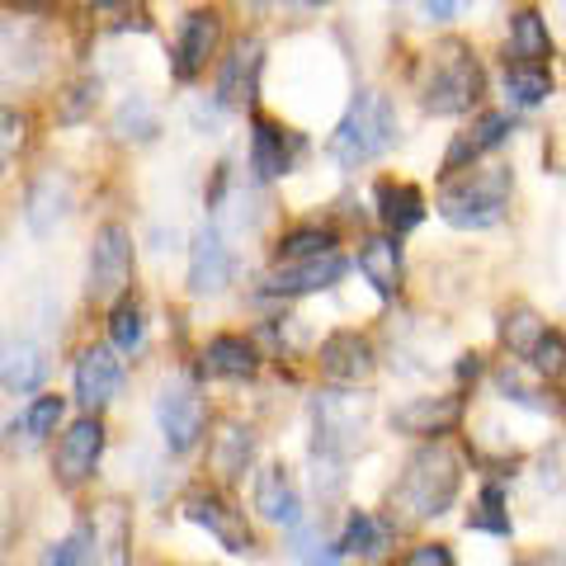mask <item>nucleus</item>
I'll use <instances>...</instances> for the list:
<instances>
[{
  "label": "nucleus",
  "mask_w": 566,
  "mask_h": 566,
  "mask_svg": "<svg viewBox=\"0 0 566 566\" xmlns=\"http://www.w3.org/2000/svg\"><path fill=\"white\" fill-rule=\"evenodd\" d=\"M458 482H463V458H458L444 439H430L424 449L406 458L401 482L392 486V520L397 524L439 520L453 505Z\"/></svg>",
  "instance_id": "1"
},
{
  "label": "nucleus",
  "mask_w": 566,
  "mask_h": 566,
  "mask_svg": "<svg viewBox=\"0 0 566 566\" xmlns=\"http://www.w3.org/2000/svg\"><path fill=\"white\" fill-rule=\"evenodd\" d=\"M416 91H420L424 114H468L486 91V76H482V62H476L472 43L439 39L430 52H424Z\"/></svg>",
  "instance_id": "2"
},
{
  "label": "nucleus",
  "mask_w": 566,
  "mask_h": 566,
  "mask_svg": "<svg viewBox=\"0 0 566 566\" xmlns=\"http://www.w3.org/2000/svg\"><path fill=\"white\" fill-rule=\"evenodd\" d=\"M392 142H397V109H392V99L378 95V91H359V95H354V104L345 109V118L335 123L326 151H331L335 166L359 170L368 161H378Z\"/></svg>",
  "instance_id": "3"
},
{
  "label": "nucleus",
  "mask_w": 566,
  "mask_h": 566,
  "mask_svg": "<svg viewBox=\"0 0 566 566\" xmlns=\"http://www.w3.org/2000/svg\"><path fill=\"white\" fill-rule=\"evenodd\" d=\"M510 189H515V170L510 166H482L472 175H458L439 193V218L458 232H486L505 218Z\"/></svg>",
  "instance_id": "4"
},
{
  "label": "nucleus",
  "mask_w": 566,
  "mask_h": 566,
  "mask_svg": "<svg viewBox=\"0 0 566 566\" xmlns=\"http://www.w3.org/2000/svg\"><path fill=\"white\" fill-rule=\"evenodd\" d=\"M316 420V453L322 458H349L354 449H364L368 430V401L349 392H326L312 406Z\"/></svg>",
  "instance_id": "5"
},
{
  "label": "nucleus",
  "mask_w": 566,
  "mask_h": 566,
  "mask_svg": "<svg viewBox=\"0 0 566 566\" xmlns=\"http://www.w3.org/2000/svg\"><path fill=\"white\" fill-rule=\"evenodd\" d=\"M133 283V237L123 222H104L95 232V245H91V289L95 303H118Z\"/></svg>",
  "instance_id": "6"
},
{
  "label": "nucleus",
  "mask_w": 566,
  "mask_h": 566,
  "mask_svg": "<svg viewBox=\"0 0 566 566\" xmlns=\"http://www.w3.org/2000/svg\"><path fill=\"white\" fill-rule=\"evenodd\" d=\"M185 515L199 524V528H208L212 538H218L227 553H251L255 547V534H251V524H245V515L241 510L227 501L222 491H208V486H193L189 495H185Z\"/></svg>",
  "instance_id": "7"
},
{
  "label": "nucleus",
  "mask_w": 566,
  "mask_h": 566,
  "mask_svg": "<svg viewBox=\"0 0 566 566\" xmlns=\"http://www.w3.org/2000/svg\"><path fill=\"white\" fill-rule=\"evenodd\" d=\"M156 420H161V439L170 453H189L193 444L203 439V424H208V406L203 397L185 382H170L161 401H156Z\"/></svg>",
  "instance_id": "8"
},
{
  "label": "nucleus",
  "mask_w": 566,
  "mask_h": 566,
  "mask_svg": "<svg viewBox=\"0 0 566 566\" xmlns=\"http://www.w3.org/2000/svg\"><path fill=\"white\" fill-rule=\"evenodd\" d=\"M218 43H222V14L218 10H189L180 39H175V52H170L175 81H185V85L199 81L208 57L218 52Z\"/></svg>",
  "instance_id": "9"
},
{
  "label": "nucleus",
  "mask_w": 566,
  "mask_h": 566,
  "mask_svg": "<svg viewBox=\"0 0 566 566\" xmlns=\"http://www.w3.org/2000/svg\"><path fill=\"white\" fill-rule=\"evenodd\" d=\"M104 453V424L99 416H81L76 424H66V434L57 439V482L62 486H81L95 472Z\"/></svg>",
  "instance_id": "10"
},
{
  "label": "nucleus",
  "mask_w": 566,
  "mask_h": 566,
  "mask_svg": "<svg viewBox=\"0 0 566 566\" xmlns=\"http://www.w3.org/2000/svg\"><path fill=\"white\" fill-rule=\"evenodd\" d=\"M123 382V368L114 359L109 345H85L81 359H76V401L85 406V416H99L104 406L114 401Z\"/></svg>",
  "instance_id": "11"
},
{
  "label": "nucleus",
  "mask_w": 566,
  "mask_h": 566,
  "mask_svg": "<svg viewBox=\"0 0 566 566\" xmlns=\"http://www.w3.org/2000/svg\"><path fill=\"white\" fill-rule=\"evenodd\" d=\"M345 274V260L340 255H316V260H289L279 264V270L270 274V283H264V293H279V297H303V293H326L335 289Z\"/></svg>",
  "instance_id": "12"
},
{
  "label": "nucleus",
  "mask_w": 566,
  "mask_h": 566,
  "mask_svg": "<svg viewBox=\"0 0 566 566\" xmlns=\"http://www.w3.org/2000/svg\"><path fill=\"white\" fill-rule=\"evenodd\" d=\"M515 133V123H510V114H476L472 118V128H463L453 142H449V151H444V175L453 180L458 170H468L476 166L491 147H501V142Z\"/></svg>",
  "instance_id": "13"
},
{
  "label": "nucleus",
  "mask_w": 566,
  "mask_h": 566,
  "mask_svg": "<svg viewBox=\"0 0 566 566\" xmlns=\"http://www.w3.org/2000/svg\"><path fill=\"white\" fill-rule=\"evenodd\" d=\"M463 411H468L463 397H416L392 411V430L416 434V439H439L463 420Z\"/></svg>",
  "instance_id": "14"
},
{
  "label": "nucleus",
  "mask_w": 566,
  "mask_h": 566,
  "mask_svg": "<svg viewBox=\"0 0 566 566\" xmlns=\"http://www.w3.org/2000/svg\"><path fill=\"white\" fill-rule=\"evenodd\" d=\"M374 345L364 340L359 331H335L322 340V374L335 382H368L374 378Z\"/></svg>",
  "instance_id": "15"
},
{
  "label": "nucleus",
  "mask_w": 566,
  "mask_h": 566,
  "mask_svg": "<svg viewBox=\"0 0 566 566\" xmlns=\"http://www.w3.org/2000/svg\"><path fill=\"white\" fill-rule=\"evenodd\" d=\"M260 66H264L260 39H241V43L232 48V57L222 62V76H218V99L227 104V109H245V104L255 99Z\"/></svg>",
  "instance_id": "16"
},
{
  "label": "nucleus",
  "mask_w": 566,
  "mask_h": 566,
  "mask_svg": "<svg viewBox=\"0 0 566 566\" xmlns=\"http://www.w3.org/2000/svg\"><path fill=\"white\" fill-rule=\"evenodd\" d=\"M227 279H232L227 241H222V232L203 227V232L193 237V251H189V293H218V289H227Z\"/></svg>",
  "instance_id": "17"
},
{
  "label": "nucleus",
  "mask_w": 566,
  "mask_h": 566,
  "mask_svg": "<svg viewBox=\"0 0 566 566\" xmlns=\"http://www.w3.org/2000/svg\"><path fill=\"white\" fill-rule=\"evenodd\" d=\"M95 528V553L104 566H128V547H133V510L123 501H104L91 515Z\"/></svg>",
  "instance_id": "18"
},
{
  "label": "nucleus",
  "mask_w": 566,
  "mask_h": 566,
  "mask_svg": "<svg viewBox=\"0 0 566 566\" xmlns=\"http://www.w3.org/2000/svg\"><path fill=\"white\" fill-rule=\"evenodd\" d=\"M255 510L270 524H283V528H293L297 515H303V501H297V486H293V476L283 463H270L255 476Z\"/></svg>",
  "instance_id": "19"
},
{
  "label": "nucleus",
  "mask_w": 566,
  "mask_h": 566,
  "mask_svg": "<svg viewBox=\"0 0 566 566\" xmlns=\"http://www.w3.org/2000/svg\"><path fill=\"white\" fill-rule=\"evenodd\" d=\"M251 458H255V434L237 420H222L208 444V468L218 472L222 482H237V476H245V468H251Z\"/></svg>",
  "instance_id": "20"
},
{
  "label": "nucleus",
  "mask_w": 566,
  "mask_h": 566,
  "mask_svg": "<svg viewBox=\"0 0 566 566\" xmlns=\"http://www.w3.org/2000/svg\"><path fill=\"white\" fill-rule=\"evenodd\" d=\"M378 218L387 227V237H406L424 222V193L416 185L401 180H382L378 185Z\"/></svg>",
  "instance_id": "21"
},
{
  "label": "nucleus",
  "mask_w": 566,
  "mask_h": 566,
  "mask_svg": "<svg viewBox=\"0 0 566 566\" xmlns=\"http://www.w3.org/2000/svg\"><path fill=\"white\" fill-rule=\"evenodd\" d=\"M48 374V359L33 340H6L0 345V387L6 392H33Z\"/></svg>",
  "instance_id": "22"
},
{
  "label": "nucleus",
  "mask_w": 566,
  "mask_h": 566,
  "mask_svg": "<svg viewBox=\"0 0 566 566\" xmlns=\"http://www.w3.org/2000/svg\"><path fill=\"white\" fill-rule=\"evenodd\" d=\"M289 166H293L289 133L270 118H255L251 123V170L260 180H279V175H289Z\"/></svg>",
  "instance_id": "23"
},
{
  "label": "nucleus",
  "mask_w": 566,
  "mask_h": 566,
  "mask_svg": "<svg viewBox=\"0 0 566 566\" xmlns=\"http://www.w3.org/2000/svg\"><path fill=\"white\" fill-rule=\"evenodd\" d=\"M359 274L374 283V293L392 297L401 289V245H397V237H368L359 245Z\"/></svg>",
  "instance_id": "24"
},
{
  "label": "nucleus",
  "mask_w": 566,
  "mask_h": 566,
  "mask_svg": "<svg viewBox=\"0 0 566 566\" xmlns=\"http://www.w3.org/2000/svg\"><path fill=\"white\" fill-rule=\"evenodd\" d=\"M255 349L241 340V335H218V340H208L203 349V374L212 378H255Z\"/></svg>",
  "instance_id": "25"
},
{
  "label": "nucleus",
  "mask_w": 566,
  "mask_h": 566,
  "mask_svg": "<svg viewBox=\"0 0 566 566\" xmlns=\"http://www.w3.org/2000/svg\"><path fill=\"white\" fill-rule=\"evenodd\" d=\"M505 95L520 109H534L553 95V76H547V62H505Z\"/></svg>",
  "instance_id": "26"
},
{
  "label": "nucleus",
  "mask_w": 566,
  "mask_h": 566,
  "mask_svg": "<svg viewBox=\"0 0 566 566\" xmlns=\"http://www.w3.org/2000/svg\"><path fill=\"white\" fill-rule=\"evenodd\" d=\"M66 203H71L66 180H57V175H43V180L29 189V227L39 237H48L52 227L66 218Z\"/></svg>",
  "instance_id": "27"
},
{
  "label": "nucleus",
  "mask_w": 566,
  "mask_h": 566,
  "mask_svg": "<svg viewBox=\"0 0 566 566\" xmlns=\"http://www.w3.org/2000/svg\"><path fill=\"white\" fill-rule=\"evenodd\" d=\"M510 48H515L520 62H547L553 57V33H547V20L538 10H520L510 20Z\"/></svg>",
  "instance_id": "28"
},
{
  "label": "nucleus",
  "mask_w": 566,
  "mask_h": 566,
  "mask_svg": "<svg viewBox=\"0 0 566 566\" xmlns=\"http://www.w3.org/2000/svg\"><path fill=\"white\" fill-rule=\"evenodd\" d=\"M547 331H553V326H547L534 307H510V312L501 316V340H505V349L515 354V359H528Z\"/></svg>",
  "instance_id": "29"
},
{
  "label": "nucleus",
  "mask_w": 566,
  "mask_h": 566,
  "mask_svg": "<svg viewBox=\"0 0 566 566\" xmlns=\"http://www.w3.org/2000/svg\"><path fill=\"white\" fill-rule=\"evenodd\" d=\"M335 251V232L326 227H293V232L279 237V260H316V255H331Z\"/></svg>",
  "instance_id": "30"
},
{
  "label": "nucleus",
  "mask_w": 566,
  "mask_h": 566,
  "mask_svg": "<svg viewBox=\"0 0 566 566\" xmlns=\"http://www.w3.org/2000/svg\"><path fill=\"white\" fill-rule=\"evenodd\" d=\"M468 528H476V534L510 538V510H505V491L501 486H482V495H476V505L468 515Z\"/></svg>",
  "instance_id": "31"
},
{
  "label": "nucleus",
  "mask_w": 566,
  "mask_h": 566,
  "mask_svg": "<svg viewBox=\"0 0 566 566\" xmlns=\"http://www.w3.org/2000/svg\"><path fill=\"white\" fill-rule=\"evenodd\" d=\"M387 547V528L364 515V510H354L349 524H345V538H340V553H354V557H378Z\"/></svg>",
  "instance_id": "32"
},
{
  "label": "nucleus",
  "mask_w": 566,
  "mask_h": 566,
  "mask_svg": "<svg viewBox=\"0 0 566 566\" xmlns=\"http://www.w3.org/2000/svg\"><path fill=\"white\" fill-rule=\"evenodd\" d=\"M109 335H114V345H118V349L137 354L142 340H147V322H142V307L128 303V297H118L114 312H109Z\"/></svg>",
  "instance_id": "33"
},
{
  "label": "nucleus",
  "mask_w": 566,
  "mask_h": 566,
  "mask_svg": "<svg viewBox=\"0 0 566 566\" xmlns=\"http://www.w3.org/2000/svg\"><path fill=\"white\" fill-rule=\"evenodd\" d=\"M528 368H534L538 378H547V382L566 378V335L562 331H547L543 340H538V349L528 354Z\"/></svg>",
  "instance_id": "34"
},
{
  "label": "nucleus",
  "mask_w": 566,
  "mask_h": 566,
  "mask_svg": "<svg viewBox=\"0 0 566 566\" xmlns=\"http://www.w3.org/2000/svg\"><path fill=\"white\" fill-rule=\"evenodd\" d=\"M62 411H66L62 397H33V406L24 411V434L29 439L52 434V430H57V420H62Z\"/></svg>",
  "instance_id": "35"
},
{
  "label": "nucleus",
  "mask_w": 566,
  "mask_h": 566,
  "mask_svg": "<svg viewBox=\"0 0 566 566\" xmlns=\"http://www.w3.org/2000/svg\"><path fill=\"white\" fill-rule=\"evenodd\" d=\"M24 142H29V123H24V114H14L10 104H0V166H10L14 156L24 151Z\"/></svg>",
  "instance_id": "36"
},
{
  "label": "nucleus",
  "mask_w": 566,
  "mask_h": 566,
  "mask_svg": "<svg viewBox=\"0 0 566 566\" xmlns=\"http://www.w3.org/2000/svg\"><path fill=\"white\" fill-rule=\"evenodd\" d=\"M114 128H118V137H142V142H147V137H156V114L147 109V99H128L118 109Z\"/></svg>",
  "instance_id": "37"
},
{
  "label": "nucleus",
  "mask_w": 566,
  "mask_h": 566,
  "mask_svg": "<svg viewBox=\"0 0 566 566\" xmlns=\"http://www.w3.org/2000/svg\"><path fill=\"white\" fill-rule=\"evenodd\" d=\"M39 566H91V547H85L81 534H71V538H62V543L43 547Z\"/></svg>",
  "instance_id": "38"
},
{
  "label": "nucleus",
  "mask_w": 566,
  "mask_h": 566,
  "mask_svg": "<svg viewBox=\"0 0 566 566\" xmlns=\"http://www.w3.org/2000/svg\"><path fill=\"white\" fill-rule=\"evenodd\" d=\"M406 566H458V562L449 553V543H420L406 553Z\"/></svg>",
  "instance_id": "39"
},
{
  "label": "nucleus",
  "mask_w": 566,
  "mask_h": 566,
  "mask_svg": "<svg viewBox=\"0 0 566 566\" xmlns=\"http://www.w3.org/2000/svg\"><path fill=\"white\" fill-rule=\"evenodd\" d=\"M71 99L62 104V118H81L85 109H91V104L99 99V85L95 81H81V85H71V91H66Z\"/></svg>",
  "instance_id": "40"
},
{
  "label": "nucleus",
  "mask_w": 566,
  "mask_h": 566,
  "mask_svg": "<svg viewBox=\"0 0 566 566\" xmlns=\"http://www.w3.org/2000/svg\"><path fill=\"white\" fill-rule=\"evenodd\" d=\"M420 6H424V10H430V14H434V20H453V14H458V10H468V6H472V0H420Z\"/></svg>",
  "instance_id": "41"
},
{
  "label": "nucleus",
  "mask_w": 566,
  "mask_h": 566,
  "mask_svg": "<svg viewBox=\"0 0 566 566\" xmlns=\"http://www.w3.org/2000/svg\"><path fill=\"white\" fill-rule=\"evenodd\" d=\"M307 566H340V547H316L307 557Z\"/></svg>",
  "instance_id": "42"
},
{
  "label": "nucleus",
  "mask_w": 566,
  "mask_h": 566,
  "mask_svg": "<svg viewBox=\"0 0 566 566\" xmlns=\"http://www.w3.org/2000/svg\"><path fill=\"white\" fill-rule=\"evenodd\" d=\"M0 6H10V10H48V6H57V0H0Z\"/></svg>",
  "instance_id": "43"
},
{
  "label": "nucleus",
  "mask_w": 566,
  "mask_h": 566,
  "mask_svg": "<svg viewBox=\"0 0 566 566\" xmlns=\"http://www.w3.org/2000/svg\"><path fill=\"white\" fill-rule=\"evenodd\" d=\"M251 6H264V10H289V6H316V0H251Z\"/></svg>",
  "instance_id": "44"
},
{
  "label": "nucleus",
  "mask_w": 566,
  "mask_h": 566,
  "mask_svg": "<svg viewBox=\"0 0 566 566\" xmlns=\"http://www.w3.org/2000/svg\"><path fill=\"white\" fill-rule=\"evenodd\" d=\"M95 6H114V0H95Z\"/></svg>",
  "instance_id": "45"
}]
</instances>
